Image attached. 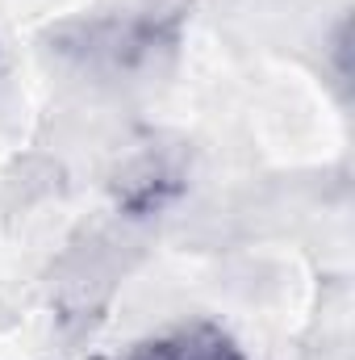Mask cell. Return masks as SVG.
I'll list each match as a JSON object with an SVG mask.
<instances>
[{
  "instance_id": "1",
  "label": "cell",
  "mask_w": 355,
  "mask_h": 360,
  "mask_svg": "<svg viewBox=\"0 0 355 360\" xmlns=\"http://www.w3.org/2000/svg\"><path fill=\"white\" fill-rule=\"evenodd\" d=\"M134 360H239V352L213 331H180L155 344H142Z\"/></svg>"
}]
</instances>
